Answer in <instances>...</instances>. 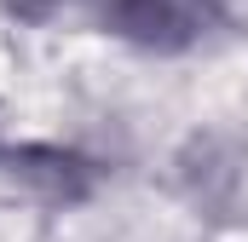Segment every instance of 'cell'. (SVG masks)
I'll list each match as a JSON object with an SVG mask.
<instances>
[{
  "label": "cell",
  "mask_w": 248,
  "mask_h": 242,
  "mask_svg": "<svg viewBox=\"0 0 248 242\" xmlns=\"http://www.w3.org/2000/svg\"><path fill=\"white\" fill-rule=\"evenodd\" d=\"M116 35L144 46H185L219 23V0H87Z\"/></svg>",
  "instance_id": "obj_1"
}]
</instances>
